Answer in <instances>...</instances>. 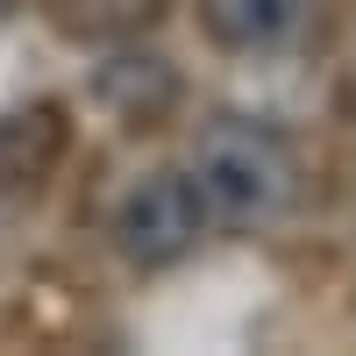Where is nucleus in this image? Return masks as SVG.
Wrapping results in <instances>:
<instances>
[{
    "label": "nucleus",
    "instance_id": "nucleus-3",
    "mask_svg": "<svg viewBox=\"0 0 356 356\" xmlns=\"http://www.w3.org/2000/svg\"><path fill=\"white\" fill-rule=\"evenodd\" d=\"M321 8L328 0H200L207 29L228 50H292L321 29Z\"/></svg>",
    "mask_w": 356,
    "mask_h": 356
},
{
    "label": "nucleus",
    "instance_id": "nucleus-2",
    "mask_svg": "<svg viewBox=\"0 0 356 356\" xmlns=\"http://www.w3.org/2000/svg\"><path fill=\"white\" fill-rule=\"evenodd\" d=\"M200 221H207V200L193 178L178 171H157L143 178V186L122 200V214H114V235H122V250L136 264H171L200 243Z\"/></svg>",
    "mask_w": 356,
    "mask_h": 356
},
{
    "label": "nucleus",
    "instance_id": "nucleus-1",
    "mask_svg": "<svg viewBox=\"0 0 356 356\" xmlns=\"http://www.w3.org/2000/svg\"><path fill=\"white\" fill-rule=\"evenodd\" d=\"M193 186L221 221H271L300 193L292 150L257 122H214L193 150Z\"/></svg>",
    "mask_w": 356,
    "mask_h": 356
}]
</instances>
